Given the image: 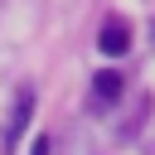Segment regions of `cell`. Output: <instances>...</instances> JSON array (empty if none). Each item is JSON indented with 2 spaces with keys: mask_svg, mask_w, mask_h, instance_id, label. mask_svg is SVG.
Here are the masks:
<instances>
[{
  "mask_svg": "<svg viewBox=\"0 0 155 155\" xmlns=\"http://www.w3.org/2000/svg\"><path fill=\"white\" fill-rule=\"evenodd\" d=\"M97 48H102V53H111V58H116V53H126V48H131V24H126V19H107V24H102V34H97Z\"/></svg>",
  "mask_w": 155,
  "mask_h": 155,
  "instance_id": "6da1fadb",
  "label": "cell"
},
{
  "mask_svg": "<svg viewBox=\"0 0 155 155\" xmlns=\"http://www.w3.org/2000/svg\"><path fill=\"white\" fill-rule=\"evenodd\" d=\"M29 155H48V136H39V140L29 145Z\"/></svg>",
  "mask_w": 155,
  "mask_h": 155,
  "instance_id": "277c9868",
  "label": "cell"
},
{
  "mask_svg": "<svg viewBox=\"0 0 155 155\" xmlns=\"http://www.w3.org/2000/svg\"><path fill=\"white\" fill-rule=\"evenodd\" d=\"M121 87H126V82H121V73H116V68H107V73H97V78H92V92H97L102 102H116V97H121Z\"/></svg>",
  "mask_w": 155,
  "mask_h": 155,
  "instance_id": "3957f363",
  "label": "cell"
},
{
  "mask_svg": "<svg viewBox=\"0 0 155 155\" xmlns=\"http://www.w3.org/2000/svg\"><path fill=\"white\" fill-rule=\"evenodd\" d=\"M29 111H34V92L24 87V92L15 97V116H10V145H15V140H19V131L29 126Z\"/></svg>",
  "mask_w": 155,
  "mask_h": 155,
  "instance_id": "7a4b0ae2",
  "label": "cell"
}]
</instances>
